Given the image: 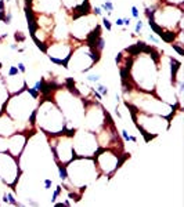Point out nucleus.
<instances>
[{
	"label": "nucleus",
	"instance_id": "nucleus-1",
	"mask_svg": "<svg viewBox=\"0 0 184 207\" xmlns=\"http://www.w3.org/2000/svg\"><path fill=\"white\" fill-rule=\"evenodd\" d=\"M103 8L107 10V14H108V15H111V14L114 13V3H112L111 0H107L104 4H103Z\"/></svg>",
	"mask_w": 184,
	"mask_h": 207
},
{
	"label": "nucleus",
	"instance_id": "nucleus-2",
	"mask_svg": "<svg viewBox=\"0 0 184 207\" xmlns=\"http://www.w3.org/2000/svg\"><path fill=\"white\" fill-rule=\"evenodd\" d=\"M122 135H123V138H125L126 141H133V142H137V138H136V137H133V135H130L126 130H122Z\"/></svg>",
	"mask_w": 184,
	"mask_h": 207
},
{
	"label": "nucleus",
	"instance_id": "nucleus-3",
	"mask_svg": "<svg viewBox=\"0 0 184 207\" xmlns=\"http://www.w3.org/2000/svg\"><path fill=\"white\" fill-rule=\"evenodd\" d=\"M14 39H15V41H18V43H24V41H25V35L22 32H15L14 33Z\"/></svg>",
	"mask_w": 184,
	"mask_h": 207
},
{
	"label": "nucleus",
	"instance_id": "nucleus-4",
	"mask_svg": "<svg viewBox=\"0 0 184 207\" xmlns=\"http://www.w3.org/2000/svg\"><path fill=\"white\" fill-rule=\"evenodd\" d=\"M7 195V202L10 203V204H13V206H21V203L15 200V197L13 196V193H6Z\"/></svg>",
	"mask_w": 184,
	"mask_h": 207
},
{
	"label": "nucleus",
	"instance_id": "nucleus-5",
	"mask_svg": "<svg viewBox=\"0 0 184 207\" xmlns=\"http://www.w3.org/2000/svg\"><path fill=\"white\" fill-rule=\"evenodd\" d=\"M180 46H181V44H179V43H173L172 47L179 52V55H184V50H183V47H180Z\"/></svg>",
	"mask_w": 184,
	"mask_h": 207
},
{
	"label": "nucleus",
	"instance_id": "nucleus-6",
	"mask_svg": "<svg viewBox=\"0 0 184 207\" xmlns=\"http://www.w3.org/2000/svg\"><path fill=\"white\" fill-rule=\"evenodd\" d=\"M97 91H98V93H101V95H108V88H107L105 86L98 84V86H97Z\"/></svg>",
	"mask_w": 184,
	"mask_h": 207
},
{
	"label": "nucleus",
	"instance_id": "nucleus-7",
	"mask_svg": "<svg viewBox=\"0 0 184 207\" xmlns=\"http://www.w3.org/2000/svg\"><path fill=\"white\" fill-rule=\"evenodd\" d=\"M141 29H143V21L138 20L137 24H136V28H134V33H136V35H140V31H141Z\"/></svg>",
	"mask_w": 184,
	"mask_h": 207
},
{
	"label": "nucleus",
	"instance_id": "nucleus-8",
	"mask_svg": "<svg viewBox=\"0 0 184 207\" xmlns=\"http://www.w3.org/2000/svg\"><path fill=\"white\" fill-rule=\"evenodd\" d=\"M103 24H104V26L107 28V31H109V32H111L112 26H111V22H109V20H108L107 17H104V18H103Z\"/></svg>",
	"mask_w": 184,
	"mask_h": 207
},
{
	"label": "nucleus",
	"instance_id": "nucleus-9",
	"mask_svg": "<svg viewBox=\"0 0 184 207\" xmlns=\"http://www.w3.org/2000/svg\"><path fill=\"white\" fill-rule=\"evenodd\" d=\"M87 80H89V82H94V83H97V82L100 80V76H98V75H89V76H87Z\"/></svg>",
	"mask_w": 184,
	"mask_h": 207
},
{
	"label": "nucleus",
	"instance_id": "nucleus-10",
	"mask_svg": "<svg viewBox=\"0 0 184 207\" xmlns=\"http://www.w3.org/2000/svg\"><path fill=\"white\" fill-rule=\"evenodd\" d=\"M131 15H133L134 18H138V17H140V13H138V10H137V7H136V6L131 7Z\"/></svg>",
	"mask_w": 184,
	"mask_h": 207
},
{
	"label": "nucleus",
	"instance_id": "nucleus-11",
	"mask_svg": "<svg viewBox=\"0 0 184 207\" xmlns=\"http://www.w3.org/2000/svg\"><path fill=\"white\" fill-rule=\"evenodd\" d=\"M53 185V180H50V178H46L44 180V189H50Z\"/></svg>",
	"mask_w": 184,
	"mask_h": 207
},
{
	"label": "nucleus",
	"instance_id": "nucleus-12",
	"mask_svg": "<svg viewBox=\"0 0 184 207\" xmlns=\"http://www.w3.org/2000/svg\"><path fill=\"white\" fill-rule=\"evenodd\" d=\"M101 13H103V11H101L100 7H94V8H93V14H94V15H101Z\"/></svg>",
	"mask_w": 184,
	"mask_h": 207
},
{
	"label": "nucleus",
	"instance_id": "nucleus-13",
	"mask_svg": "<svg viewBox=\"0 0 184 207\" xmlns=\"http://www.w3.org/2000/svg\"><path fill=\"white\" fill-rule=\"evenodd\" d=\"M148 39L151 40V41H154V43H157V44L159 43V39H158V37H155L154 35H148Z\"/></svg>",
	"mask_w": 184,
	"mask_h": 207
},
{
	"label": "nucleus",
	"instance_id": "nucleus-14",
	"mask_svg": "<svg viewBox=\"0 0 184 207\" xmlns=\"http://www.w3.org/2000/svg\"><path fill=\"white\" fill-rule=\"evenodd\" d=\"M17 68H18V69H20V71L22 72V73H24V72L26 71V69H25V65L22 64V62H18V65H17Z\"/></svg>",
	"mask_w": 184,
	"mask_h": 207
},
{
	"label": "nucleus",
	"instance_id": "nucleus-15",
	"mask_svg": "<svg viewBox=\"0 0 184 207\" xmlns=\"http://www.w3.org/2000/svg\"><path fill=\"white\" fill-rule=\"evenodd\" d=\"M130 24H131L130 18H123V25H126V26H130Z\"/></svg>",
	"mask_w": 184,
	"mask_h": 207
},
{
	"label": "nucleus",
	"instance_id": "nucleus-16",
	"mask_svg": "<svg viewBox=\"0 0 184 207\" xmlns=\"http://www.w3.org/2000/svg\"><path fill=\"white\" fill-rule=\"evenodd\" d=\"M115 24H116V25H118V26H122V25H123V18H118V20H116V22H115Z\"/></svg>",
	"mask_w": 184,
	"mask_h": 207
},
{
	"label": "nucleus",
	"instance_id": "nucleus-17",
	"mask_svg": "<svg viewBox=\"0 0 184 207\" xmlns=\"http://www.w3.org/2000/svg\"><path fill=\"white\" fill-rule=\"evenodd\" d=\"M10 48H11V50H15V51H17V50H18V46L15 44V43H13V44H10Z\"/></svg>",
	"mask_w": 184,
	"mask_h": 207
},
{
	"label": "nucleus",
	"instance_id": "nucleus-18",
	"mask_svg": "<svg viewBox=\"0 0 184 207\" xmlns=\"http://www.w3.org/2000/svg\"><path fill=\"white\" fill-rule=\"evenodd\" d=\"M4 1H6V3H10V0H4Z\"/></svg>",
	"mask_w": 184,
	"mask_h": 207
},
{
	"label": "nucleus",
	"instance_id": "nucleus-19",
	"mask_svg": "<svg viewBox=\"0 0 184 207\" xmlns=\"http://www.w3.org/2000/svg\"><path fill=\"white\" fill-rule=\"evenodd\" d=\"M0 71H1V62H0Z\"/></svg>",
	"mask_w": 184,
	"mask_h": 207
}]
</instances>
